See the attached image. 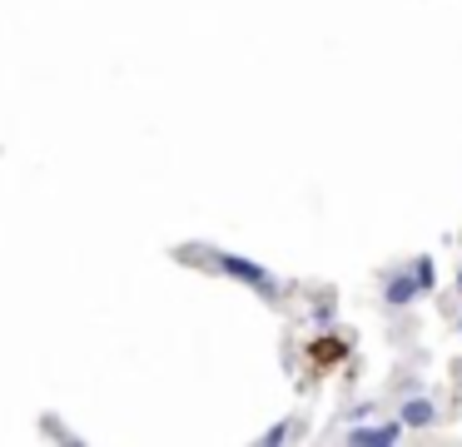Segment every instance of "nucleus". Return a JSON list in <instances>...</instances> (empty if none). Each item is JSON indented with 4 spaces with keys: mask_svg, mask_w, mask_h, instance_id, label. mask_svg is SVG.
<instances>
[{
    "mask_svg": "<svg viewBox=\"0 0 462 447\" xmlns=\"http://www.w3.org/2000/svg\"><path fill=\"white\" fill-rule=\"evenodd\" d=\"M338 358H343V343H338V338H318V343L309 348V368L313 372H328Z\"/></svg>",
    "mask_w": 462,
    "mask_h": 447,
    "instance_id": "nucleus-1",
    "label": "nucleus"
}]
</instances>
